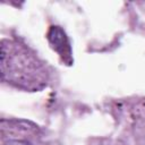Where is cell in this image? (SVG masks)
<instances>
[{"instance_id":"obj_2","label":"cell","mask_w":145,"mask_h":145,"mask_svg":"<svg viewBox=\"0 0 145 145\" xmlns=\"http://www.w3.org/2000/svg\"><path fill=\"white\" fill-rule=\"evenodd\" d=\"M1 145H45L36 129L18 121H1Z\"/></svg>"},{"instance_id":"obj_1","label":"cell","mask_w":145,"mask_h":145,"mask_svg":"<svg viewBox=\"0 0 145 145\" xmlns=\"http://www.w3.org/2000/svg\"><path fill=\"white\" fill-rule=\"evenodd\" d=\"M1 77L3 83L27 89H37L45 82V69L37 57L14 40L1 43Z\"/></svg>"}]
</instances>
